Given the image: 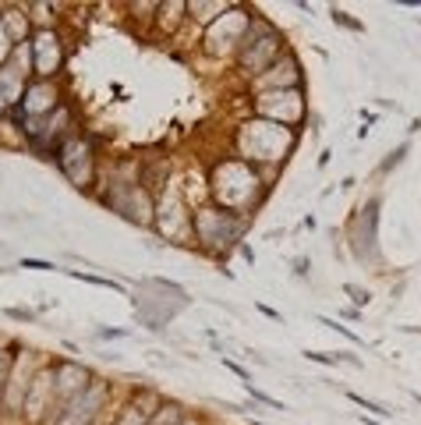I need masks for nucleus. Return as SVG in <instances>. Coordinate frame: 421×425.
<instances>
[{"instance_id":"1","label":"nucleus","mask_w":421,"mask_h":425,"mask_svg":"<svg viewBox=\"0 0 421 425\" xmlns=\"http://www.w3.org/2000/svg\"><path fill=\"white\" fill-rule=\"evenodd\" d=\"M347 397H351V401H354V404H361L365 411H371V415H379V418H386V415H389V411H386L382 404H376V401H365V397H361V393H347Z\"/></svg>"},{"instance_id":"2","label":"nucleus","mask_w":421,"mask_h":425,"mask_svg":"<svg viewBox=\"0 0 421 425\" xmlns=\"http://www.w3.org/2000/svg\"><path fill=\"white\" fill-rule=\"evenodd\" d=\"M71 277H74V280H85V284H99V287L120 291V284H114V280H103V277H89V273H78V269H71Z\"/></svg>"},{"instance_id":"3","label":"nucleus","mask_w":421,"mask_h":425,"mask_svg":"<svg viewBox=\"0 0 421 425\" xmlns=\"http://www.w3.org/2000/svg\"><path fill=\"white\" fill-rule=\"evenodd\" d=\"M319 322H322V326H330V330H336V333H343V337L351 340V344H361V337H358V333H351V330H347V326H340L336 319H326V315H319Z\"/></svg>"},{"instance_id":"4","label":"nucleus","mask_w":421,"mask_h":425,"mask_svg":"<svg viewBox=\"0 0 421 425\" xmlns=\"http://www.w3.org/2000/svg\"><path fill=\"white\" fill-rule=\"evenodd\" d=\"M244 386H248V393H252V397H255V401H262V404H269V408H280V411H283V404L277 401V397H269V393H262V390H255L252 383H244Z\"/></svg>"},{"instance_id":"5","label":"nucleus","mask_w":421,"mask_h":425,"mask_svg":"<svg viewBox=\"0 0 421 425\" xmlns=\"http://www.w3.org/2000/svg\"><path fill=\"white\" fill-rule=\"evenodd\" d=\"M21 266L25 269H57L54 262H43V259H21Z\"/></svg>"},{"instance_id":"6","label":"nucleus","mask_w":421,"mask_h":425,"mask_svg":"<svg viewBox=\"0 0 421 425\" xmlns=\"http://www.w3.org/2000/svg\"><path fill=\"white\" fill-rule=\"evenodd\" d=\"M333 21H340V25H347V29H354V32L361 29V25H358V21H351V18H347L343 11H333Z\"/></svg>"},{"instance_id":"7","label":"nucleus","mask_w":421,"mask_h":425,"mask_svg":"<svg viewBox=\"0 0 421 425\" xmlns=\"http://www.w3.org/2000/svg\"><path fill=\"white\" fill-rule=\"evenodd\" d=\"M347 294H354V302L368 305V291H358V287H347Z\"/></svg>"},{"instance_id":"8","label":"nucleus","mask_w":421,"mask_h":425,"mask_svg":"<svg viewBox=\"0 0 421 425\" xmlns=\"http://www.w3.org/2000/svg\"><path fill=\"white\" fill-rule=\"evenodd\" d=\"M252 425H266V422H252Z\"/></svg>"},{"instance_id":"9","label":"nucleus","mask_w":421,"mask_h":425,"mask_svg":"<svg viewBox=\"0 0 421 425\" xmlns=\"http://www.w3.org/2000/svg\"><path fill=\"white\" fill-rule=\"evenodd\" d=\"M414 397H418V401H421V393H414Z\"/></svg>"}]
</instances>
